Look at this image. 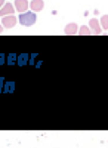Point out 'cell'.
I'll return each mask as SVG.
<instances>
[{"label":"cell","mask_w":108,"mask_h":148,"mask_svg":"<svg viewBox=\"0 0 108 148\" xmlns=\"http://www.w3.org/2000/svg\"><path fill=\"white\" fill-rule=\"evenodd\" d=\"M36 22V14L34 12H24L19 16V24L24 27H30Z\"/></svg>","instance_id":"obj_1"},{"label":"cell","mask_w":108,"mask_h":148,"mask_svg":"<svg viewBox=\"0 0 108 148\" xmlns=\"http://www.w3.org/2000/svg\"><path fill=\"white\" fill-rule=\"evenodd\" d=\"M16 22H18V19L14 15H6V16L2 18V25L6 27V28H14L16 25Z\"/></svg>","instance_id":"obj_2"},{"label":"cell","mask_w":108,"mask_h":148,"mask_svg":"<svg viewBox=\"0 0 108 148\" xmlns=\"http://www.w3.org/2000/svg\"><path fill=\"white\" fill-rule=\"evenodd\" d=\"M18 12L24 14L28 10V0H15V6H14Z\"/></svg>","instance_id":"obj_3"},{"label":"cell","mask_w":108,"mask_h":148,"mask_svg":"<svg viewBox=\"0 0 108 148\" xmlns=\"http://www.w3.org/2000/svg\"><path fill=\"white\" fill-rule=\"evenodd\" d=\"M15 8L10 3H5L2 8H0V16H6V15H14Z\"/></svg>","instance_id":"obj_4"},{"label":"cell","mask_w":108,"mask_h":148,"mask_svg":"<svg viewBox=\"0 0 108 148\" xmlns=\"http://www.w3.org/2000/svg\"><path fill=\"white\" fill-rule=\"evenodd\" d=\"M28 6L33 9V12H39L44 8V3H43V0H31V3Z\"/></svg>","instance_id":"obj_5"},{"label":"cell","mask_w":108,"mask_h":148,"mask_svg":"<svg viewBox=\"0 0 108 148\" xmlns=\"http://www.w3.org/2000/svg\"><path fill=\"white\" fill-rule=\"evenodd\" d=\"M77 31H79V27H77V24H74V22H70L68 25L64 28L65 34H77Z\"/></svg>","instance_id":"obj_6"},{"label":"cell","mask_w":108,"mask_h":148,"mask_svg":"<svg viewBox=\"0 0 108 148\" xmlns=\"http://www.w3.org/2000/svg\"><path fill=\"white\" fill-rule=\"evenodd\" d=\"M89 27L93 28V33L95 34H101V25H99L98 19H90L89 21Z\"/></svg>","instance_id":"obj_7"},{"label":"cell","mask_w":108,"mask_h":148,"mask_svg":"<svg viewBox=\"0 0 108 148\" xmlns=\"http://www.w3.org/2000/svg\"><path fill=\"white\" fill-rule=\"evenodd\" d=\"M77 33L81 34V36H87V34H90V28L86 27V25H83V27H79V31Z\"/></svg>","instance_id":"obj_8"},{"label":"cell","mask_w":108,"mask_h":148,"mask_svg":"<svg viewBox=\"0 0 108 148\" xmlns=\"http://www.w3.org/2000/svg\"><path fill=\"white\" fill-rule=\"evenodd\" d=\"M102 27H104V28H107V15H104V16H102Z\"/></svg>","instance_id":"obj_9"},{"label":"cell","mask_w":108,"mask_h":148,"mask_svg":"<svg viewBox=\"0 0 108 148\" xmlns=\"http://www.w3.org/2000/svg\"><path fill=\"white\" fill-rule=\"evenodd\" d=\"M3 5H5V0H0V8H2Z\"/></svg>","instance_id":"obj_10"},{"label":"cell","mask_w":108,"mask_h":148,"mask_svg":"<svg viewBox=\"0 0 108 148\" xmlns=\"http://www.w3.org/2000/svg\"><path fill=\"white\" fill-rule=\"evenodd\" d=\"M2 27H3V25H2V24H0V34L3 33V28H2Z\"/></svg>","instance_id":"obj_11"}]
</instances>
